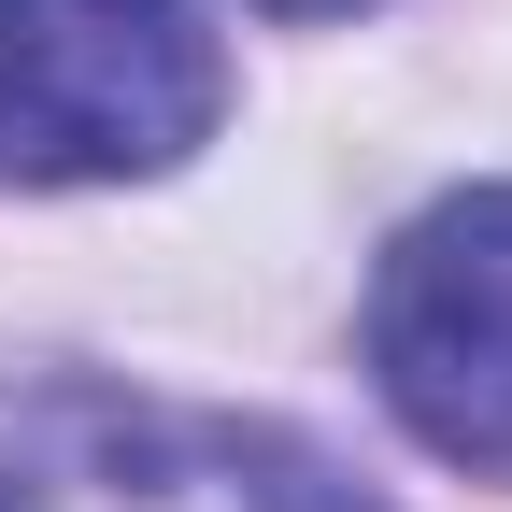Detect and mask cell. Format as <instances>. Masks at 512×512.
Masks as SVG:
<instances>
[{"instance_id": "1", "label": "cell", "mask_w": 512, "mask_h": 512, "mask_svg": "<svg viewBox=\"0 0 512 512\" xmlns=\"http://www.w3.org/2000/svg\"><path fill=\"white\" fill-rule=\"evenodd\" d=\"M228 72L185 0H0V185H128L214 128Z\"/></svg>"}, {"instance_id": "2", "label": "cell", "mask_w": 512, "mask_h": 512, "mask_svg": "<svg viewBox=\"0 0 512 512\" xmlns=\"http://www.w3.org/2000/svg\"><path fill=\"white\" fill-rule=\"evenodd\" d=\"M0 512H370V498L242 413L128 399V384H43L0 427Z\"/></svg>"}, {"instance_id": "3", "label": "cell", "mask_w": 512, "mask_h": 512, "mask_svg": "<svg viewBox=\"0 0 512 512\" xmlns=\"http://www.w3.org/2000/svg\"><path fill=\"white\" fill-rule=\"evenodd\" d=\"M370 384L456 470H512V185L399 228L370 271Z\"/></svg>"}, {"instance_id": "4", "label": "cell", "mask_w": 512, "mask_h": 512, "mask_svg": "<svg viewBox=\"0 0 512 512\" xmlns=\"http://www.w3.org/2000/svg\"><path fill=\"white\" fill-rule=\"evenodd\" d=\"M271 15H356V0H271Z\"/></svg>"}]
</instances>
